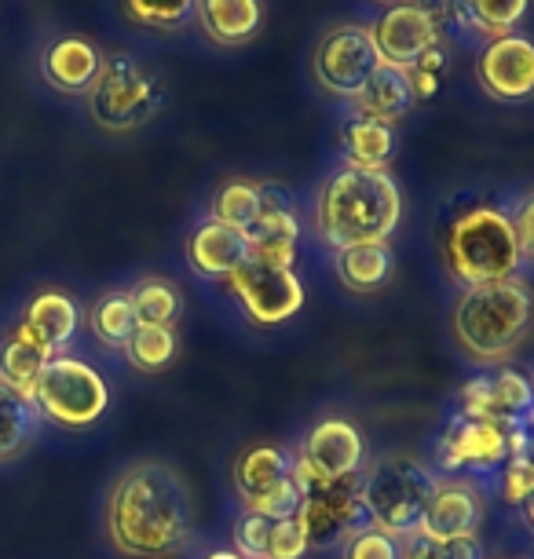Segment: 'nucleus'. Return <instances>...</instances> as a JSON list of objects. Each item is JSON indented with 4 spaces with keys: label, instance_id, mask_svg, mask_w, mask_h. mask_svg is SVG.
<instances>
[{
    "label": "nucleus",
    "instance_id": "obj_39",
    "mask_svg": "<svg viewBox=\"0 0 534 559\" xmlns=\"http://www.w3.org/2000/svg\"><path fill=\"white\" fill-rule=\"evenodd\" d=\"M202 559H246V556H238L235 548H213V552H205Z\"/></svg>",
    "mask_w": 534,
    "mask_h": 559
},
{
    "label": "nucleus",
    "instance_id": "obj_12",
    "mask_svg": "<svg viewBox=\"0 0 534 559\" xmlns=\"http://www.w3.org/2000/svg\"><path fill=\"white\" fill-rule=\"evenodd\" d=\"M227 289L238 300V308L253 325H282L289 319H297L304 311V282L297 278L293 267H271V263L249 260L242 263L232 278H227Z\"/></svg>",
    "mask_w": 534,
    "mask_h": 559
},
{
    "label": "nucleus",
    "instance_id": "obj_7",
    "mask_svg": "<svg viewBox=\"0 0 534 559\" xmlns=\"http://www.w3.org/2000/svg\"><path fill=\"white\" fill-rule=\"evenodd\" d=\"M88 118L103 132H132L162 110L165 88L158 73H151L140 59L110 56L103 59L96 84L88 88Z\"/></svg>",
    "mask_w": 534,
    "mask_h": 559
},
{
    "label": "nucleus",
    "instance_id": "obj_20",
    "mask_svg": "<svg viewBox=\"0 0 534 559\" xmlns=\"http://www.w3.org/2000/svg\"><path fill=\"white\" fill-rule=\"evenodd\" d=\"M103 59L107 56L88 37L67 34L48 40L45 51H40V78L62 96H88V88L103 70Z\"/></svg>",
    "mask_w": 534,
    "mask_h": 559
},
{
    "label": "nucleus",
    "instance_id": "obj_29",
    "mask_svg": "<svg viewBox=\"0 0 534 559\" xmlns=\"http://www.w3.org/2000/svg\"><path fill=\"white\" fill-rule=\"evenodd\" d=\"M135 308L129 300V289H110L103 293V297L88 308V333L96 336L103 347H110V352H124V344H129V336L135 333Z\"/></svg>",
    "mask_w": 534,
    "mask_h": 559
},
{
    "label": "nucleus",
    "instance_id": "obj_40",
    "mask_svg": "<svg viewBox=\"0 0 534 559\" xmlns=\"http://www.w3.org/2000/svg\"><path fill=\"white\" fill-rule=\"evenodd\" d=\"M520 512H523V523H527V526H531V531H534V493H531V498H527V501H523V504H520Z\"/></svg>",
    "mask_w": 534,
    "mask_h": 559
},
{
    "label": "nucleus",
    "instance_id": "obj_35",
    "mask_svg": "<svg viewBox=\"0 0 534 559\" xmlns=\"http://www.w3.org/2000/svg\"><path fill=\"white\" fill-rule=\"evenodd\" d=\"M341 559H406V542L377 526H363L341 545Z\"/></svg>",
    "mask_w": 534,
    "mask_h": 559
},
{
    "label": "nucleus",
    "instance_id": "obj_17",
    "mask_svg": "<svg viewBox=\"0 0 534 559\" xmlns=\"http://www.w3.org/2000/svg\"><path fill=\"white\" fill-rule=\"evenodd\" d=\"M297 241H300V213L286 187L260 183V216L249 230L253 260L271 263V267H293L297 263Z\"/></svg>",
    "mask_w": 534,
    "mask_h": 559
},
{
    "label": "nucleus",
    "instance_id": "obj_5",
    "mask_svg": "<svg viewBox=\"0 0 534 559\" xmlns=\"http://www.w3.org/2000/svg\"><path fill=\"white\" fill-rule=\"evenodd\" d=\"M436 472L411 453H381L363 468V509L377 531L411 542L422 526L428 498L436 490Z\"/></svg>",
    "mask_w": 534,
    "mask_h": 559
},
{
    "label": "nucleus",
    "instance_id": "obj_34",
    "mask_svg": "<svg viewBox=\"0 0 534 559\" xmlns=\"http://www.w3.org/2000/svg\"><path fill=\"white\" fill-rule=\"evenodd\" d=\"M121 12L143 29L173 34V29L187 26V19H194V0H121Z\"/></svg>",
    "mask_w": 534,
    "mask_h": 559
},
{
    "label": "nucleus",
    "instance_id": "obj_6",
    "mask_svg": "<svg viewBox=\"0 0 534 559\" xmlns=\"http://www.w3.org/2000/svg\"><path fill=\"white\" fill-rule=\"evenodd\" d=\"M34 406L56 428L85 431L110 409V384L96 366L78 355H56L34 384Z\"/></svg>",
    "mask_w": 534,
    "mask_h": 559
},
{
    "label": "nucleus",
    "instance_id": "obj_24",
    "mask_svg": "<svg viewBox=\"0 0 534 559\" xmlns=\"http://www.w3.org/2000/svg\"><path fill=\"white\" fill-rule=\"evenodd\" d=\"M29 330H34L40 341H45L51 352L62 355V347H67L73 336L81 330V308L78 300L70 297V293L62 289H40L34 297L26 300L23 308V319Z\"/></svg>",
    "mask_w": 534,
    "mask_h": 559
},
{
    "label": "nucleus",
    "instance_id": "obj_32",
    "mask_svg": "<svg viewBox=\"0 0 534 559\" xmlns=\"http://www.w3.org/2000/svg\"><path fill=\"white\" fill-rule=\"evenodd\" d=\"M209 216H216L219 224L246 230L249 235L260 216V183H253V179H227V183L213 194Z\"/></svg>",
    "mask_w": 534,
    "mask_h": 559
},
{
    "label": "nucleus",
    "instance_id": "obj_9",
    "mask_svg": "<svg viewBox=\"0 0 534 559\" xmlns=\"http://www.w3.org/2000/svg\"><path fill=\"white\" fill-rule=\"evenodd\" d=\"M293 457H297V483H300V498H304V490L316 487V483H337V479L363 476L366 439L355 420L322 417L304 431Z\"/></svg>",
    "mask_w": 534,
    "mask_h": 559
},
{
    "label": "nucleus",
    "instance_id": "obj_21",
    "mask_svg": "<svg viewBox=\"0 0 534 559\" xmlns=\"http://www.w3.org/2000/svg\"><path fill=\"white\" fill-rule=\"evenodd\" d=\"M414 84H411V73L400 70V67H389V62H381L366 84L355 96L348 99V107L355 118H370V121H381V124H395L403 121L406 114L414 110Z\"/></svg>",
    "mask_w": 534,
    "mask_h": 559
},
{
    "label": "nucleus",
    "instance_id": "obj_36",
    "mask_svg": "<svg viewBox=\"0 0 534 559\" xmlns=\"http://www.w3.org/2000/svg\"><path fill=\"white\" fill-rule=\"evenodd\" d=\"M406 559H487V548L473 537H450V542H428V537H411L406 542Z\"/></svg>",
    "mask_w": 534,
    "mask_h": 559
},
{
    "label": "nucleus",
    "instance_id": "obj_33",
    "mask_svg": "<svg viewBox=\"0 0 534 559\" xmlns=\"http://www.w3.org/2000/svg\"><path fill=\"white\" fill-rule=\"evenodd\" d=\"M534 409V381L520 369H498L490 377V417L520 420Z\"/></svg>",
    "mask_w": 534,
    "mask_h": 559
},
{
    "label": "nucleus",
    "instance_id": "obj_25",
    "mask_svg": "<svg viewBox=\"0 0 534 559\" xmlns=\"http://www.w3.org/2000/svg\"><path fill=\"white\" fill-rule=\"evenodd\" d=\"M392 249L389 241H366L333 252V274L348 293H377L392 278Z\"/></svg>",
    "mask_w": 534,
    "mask_h": 559
},
{
    "label": "nucleus",
    "instance_id": "obj_19",
    "mask_svg": "<svg viewBox=\"0 0 534 559\" xmlns=\"http://www.w3.org/2000/svg\"><path fill=\"white\" fill-rule=\"evenodd\" d=\"M232 548L246 559H304L311 552L308 534L297 515H260V512H238Z\"/></svg>",
    "mask_w": 534,
    "mask_h": 559
},
{
    "label": "nucleus",
    "instance_id": "obj_13",
    "mask_svg": "<svg viewBox=\"0 0 534 559\" xmlns=\"http://www.w3.org/2000/svg\"><path fill=\"white\" fill-rule=\"evenodd\" d=\"M363 476L355 479H337V483H316V487L304 490L297 520L304 523L311 548H330L344 545L355 531L370 526L363 509Z\"/></svg>",
    "mask_w": 534,
    "mask_h": 559
},
{
    "label": "nucleus",
    "instance_id": "obj_23",
    "mask_svg": "<svg viewBox=\"0 0 534 559\" xmlns=\"http://www.w3.org/2000/svg\"><path fill=\"white\" fill-rule=\"evenodd\" d=\"M51 358H56V352H51L26 322H15L12 330L4 333V341H0V381L34 399V384H37L40 369H45Z\"/></svg>",
    "mask_w": 534,
    "mask_h": 559
},
{
    "label": "nucleus",
    "instance_id": "obj_8",
    "mask_svg": "<svg viewBox=\"0 0 534 559\" xmlns=\"http://www.w3.org/2000/svg\"><path fill=\"white\" fill-rule=\"evenodd\" d=\"M232 487L242 512L260 515H297L300 509V483H297V457L278 442H253L235 457Z\"/></svg>",
    "mask_w": 534,
    "mask_h": 559
},
{
    "label": "nucleus",
    "instance_id": "obj_18",
    "mask_svg": "<svg viewBox=\"0 0 534 559\" xmlns=\"http://www.w3.org/2000/svg\"><path fill=\"white\" fill-rule=\"evenodd\" d=\"M183 252H187L191 271L205 282H227L242 263L253 260V246H249L246 230L219 224L216 216L198 219L191 227V235H187Z\"/></svg>",
    "mask_w": 534,
    "mask_h": 559
},
{
    "label": "nucleus",
    "instance_id": "obj_42",
    "mask_svg": "<svg viewBox=\"0 0 534 559\" xmlns=\"http://www.w3.org/2000/svg\"><path fill=\"white\" fill-rule=\"evenodd\" d=\"M509 559H523V556H509Z\"/></svg>",
    "mask_w": 534,
    "mask_h": 559
},
{
    "label": "nucleus",
    "instance_id": "obj_26",
    "mask_svg": "<svg viewBox=\"0 0 534 559\" xmlns=\"http://www.w3.org/2000/svg\"><path fill=\"white\" fill-rule=\"evenodd\" d=\"M341 154L352 168H389L395 157V129L352 114L341 129Z\"/></svg>",
    "mask_w": 534,
    "mask_h": 559
},
{
    "label": "nucleus",
    "instance_id": "obj_31",
    "mask_svg": "<svg viewBox=\"0 0 534 559\" xmlns=\"http://www.w3.org/2000/svg\"><path fill=\"white\" fill-rule=\"evenodd\" d=\"M176 330L173 325H135V333L129 336V344H124V358H129L132 369H140V373H162V369L173 366L176 358Z\"/></svg>",
    "mask_w": 534,
    "mask_h": 559
},
{
    "label": "nucleus",
    "instance_id": "obj_11",
    "mask_svg": "<svg viewBox=\"0 0 534 559\" xmlns=\"http://www.w3.org/2000/svg\"><path fill=\"white\" fill-rule=\"evenodd\" d=\"M377 67H381V56H377L370 26H355V23L333 26L316 45V51H311L316 84L327 96L344 99V103L363 88L366 78H370Z\"/></svg>",
    "mask_w": 534,
    "mask_h": 559
},
{
    "label": "nucleus",
    "instance_id": "obj_38",
    "mask_svg": "<svg viewBox=\"0 0 534 559\" xmlns=\"http://www.w3.org/2000/svg\"><path fill=\"white\" fill-rule=\"evenodd\" d=\"M520 428H523V439H527V447L534 453V409H531L527 417H520Z\"/></svg>",
    "mask_w": 534,
    "mask_h": 559
},
{
    "label": "nucleus",
    "instance_id": "obj_22",
    "mask_svg": "<svg viewBox=\"0 0 534 559\" xmlns=\"http://www.w3.org/2000/svg\"><path fill=\"white\" fill-rule=\"evenodd\" d=\"M194 23L219 48H242L264 23L260 0H194Z\"/></svg>",
    "mask_w": 534,
    "mask_h": 559
},
{
    "label": "nucleus",
    "instance_id": "obj_2",
    "mask_svg": "<svg viewBox=\"0 0 534 559\" xmlns=\"http://www.w3.org/2000/svg\"><path fill=\"white\" fill-rule=\"evenodd\" d=\"M403 219V191L389 168L344 165L322 179L311 202V227L327 249L389 241Z\"/></svg>",
    "mask_w": 534,
    "mask_h": 559
},
{
    "label": "nucleus",
    "instance_id": "obj_16",
    "mask_svg": "<svg viewBox=\"0 0 534 559\" xmlns=\"http://www.w3.org/2000/svg\"><path fill=\"white\" fill-rule=\"evenodd\" d=\"M476 81L490 99L523 103L534 96V40L509 34L487 40L476 59Z\"/></svg>",
    "mask_w": 534,
    "mask_h": 559
},
{
    "label": "nucleus",
    "instance_id": "obj_27",
    "mask_svg": "<svg viewBox=\"0 0 534 559\" xmlns=\"http://www.w3.org/2000/svg\"><path fill=\"white\" fill-rule=\"evenodd\" d=\"M40 425H45V417L34 406V399L0 381V461L19 457L37 439Z\"/></svg>",
    "mask_w": 534,
    "mask_h": 559
},
{
    "label": "nucleus",
    "instance_id": "obj_37",
    "mask_svg": "<svg viewBox=\"0 0 534 559\" xmlns=\"http://www.w3.org/2000/svg\"><path fill=\"white\" fill-rule=\"evenodd\" d=\"M509 216H512V227H517L523 260H534V191L520 194V202L512 205Z\"/></svg>",
    "mask_w": 534,
    "mask_h": 559
},
{
    "label": "nucleus",
    "instance_id": "obj_14",
    "mask_svg": "<svg viewBox=\"0 0 534 559\" xmlns=\"http://www.w3.org/2000/svg\"><path fill=\"white\" fill-rule=\"evenodd\" d=\"M377 56L389 67L414 70L428 51L439 48V23L425 4L414 0H400L370 26Z\"/></svg>",
    "mask_w": 534,
    "mask_h": 559
},
{
    "label": "nucleus",
    "instance_id": "obj_3",
    "mask_svg": "<svg viewBox=\"0 0 534 559\" xmlns=\"http://www.w3.org/2000/svg\"><path fill=\"white\" fill-rule=\"evenodd\" d=\"M534 322V293L523 278L465 286L450 308V333L468 362L498 366L523 344Z\"/></svg>",
    "mask_w": 534,
    "mask_h": 559
},
{
    "label": "nucleus",
    "instance_id": "obj_41",
    "mask_svg": "<svg viewBox=\"0 0 534 559\" xmlns=\"http://www.w3.org/2000/svg\"><path fill=\"white\" fill-rule=\"evenodd\" d=\"M377 4H389L392 8V4H400V0H377Z\"/></svg>",
    "mask_w": 534,
    "mask_h": 559
},
{
    "label": "nucleus",
    "instance_id": "obj_30",
    "mask_svg": "<svg viewBox=\"0 0 534 559\" xmlns=\"http://www.w3.org/2000/svg\"><path fill=\"white\" fill-rule=\"evenodd\" d=\"M531 0H458V15L465 19V29L476 37H509L523 15H527Z\"/></svg>",
    "mask_w": 534,
    "mask_h": 559
},
{
    "label": "nucleus",
    "instance_id": "obj_10",
    "mask_svg": "<svg viewBox=\"0 0 534 559\" xmlns=\"http://www.w3.org/2000/svg\"><path fill=\"white\" fill-rule=\"evenodd\" d=\"M436 457L447 476H458V472H468V479L498 476L512 457L509 420L454 414L436 442Z\"/></svg>",
    "mask_w": 534,
    "mask_h": 559
},
{
    "label": "nucleus",
    "instance_id": "obj_28",
    "mask_svg": "<svg viewBox=\"0 0 534 559\" xmlns=\"http://www.w3.org/2000/svg\"><path fill=\"white\" fill-rule=\"evenodd\" d=\"M129 300L135 308V319L143 325H173L183 314V293L165 274H143L129 286Z\"/></svg>",
    "mask_w": 534,
    "mask_h": 559
},
{
    "label": "nucleus",
    "instance_id": "obj_1",
    "mask_svg": "<svg viewBox=\"0 0 534 559\" xmlns=\"http://www.w3.org/2000/svg\"><path fill=\"white\" fill-rule=\"evenodd\" d=\"M103 531L124 559H173L194 531V493L169 461H135L121 468L103 501Z\"/></svg>",
    "mask_w": 534,
    "mask_h": 559
},
{
    "label": "nucleus",
    "instance_id": "obj_4",
    "mask_svg": "<svg viewBox=\"0 0 534 559\" xmlns=\"http://www.w3.org/2000/svg\"><path fill=\"white\" fill-rule=\"evenodd\" d=\"M443 260L458 286H484V282L520 278L523 249L512 227V216L498 205H468L450 219L443 235Z\"/></svg>",
    "mask_w": 534,
    "mask_h": 559
},
{
    "label": "nucleus",
    "instance_id": "obj_15",
    "mask_svg": "<svg viewBox=\"0 0 534 559\" xmlns=\"http://www.w3.org/2000/svg\"><path fill=\"white\" fill-rule=\"evenodd\" d=\"M487 515V498L476 479L468 476H439L436 490L428 498V509L422 515L414 537L428 542H450V537H473L479 534Z\"/></svg>",
    "mask_w": 534,
    "mask_h": 559
}]
</instances>
